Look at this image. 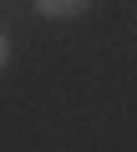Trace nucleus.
Returning <instances> with one entry per match:
<instances>
[{"label": "nucleus", "mask_w": 137, "mask_h": 152, "mask_svg": "<svg viewBox=\"0 0 137 152\" xmlns=\"http://www.w3.org/2000/svg\"><path fill=\"white\" fill-rule=\"evenodd\" d=\"M92 5V0H36V10L46 15V20H71V15H81Z\"/></svg>", "instance_id": "1"}, {"label": "nucleus", "mask_w": 137, "mask_h": 152, "mask_svg": "<svg viewBox=\"0 0 137 152\" xmlns=\"http://www.w3.org/2000/svg\"><path fill=\"white\" fill-rule=\"evenodd\" d=\"M5 61H10V41H5V31H0V71H5Z\"/></svg>", "instance_id": "2"}]
</instances>
